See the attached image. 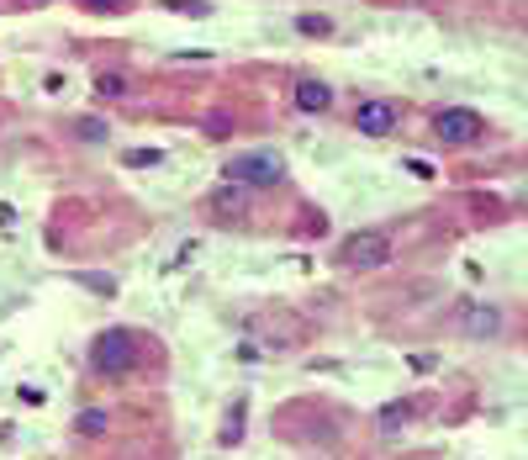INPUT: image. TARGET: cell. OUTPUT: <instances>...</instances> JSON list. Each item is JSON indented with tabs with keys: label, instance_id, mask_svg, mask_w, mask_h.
<instances>
[{
	"label": "cell",
	"instance_id": "obj_1",
	"mask_svg": "<svg viewBox=\"0 0 528 460\" xmlns=\"http://www.w3.org/2000/svg\"><path fill=\"white\" fill-rule=\"evenodd\" d=\"M90 360H96V371H132L138 365V339L132 333H122V328H106V333H96V344H90Z\"/></svg>",
	"mask_w": 528,
	"mask_h": 460
},
{
	"label": "cell",
	"instance_id": "obj_2",
	"mask_svg": "<svg viewBox=\"0 0 528 460\" xmlns=\"http://www.w3.org/2000/svg\"><path fill=\"white\" fill-rule=\"evenodd\" d=\"M433 133L444 138V143H476V138L486 133V122H481V111H470V106H449V111L433 117Z\"/></svg>",
	"mask_w": 528,
	"mask_h": 460
},
{
	"label": "cell",
	"instance_id": "obj_3",
	"mask_svg": "<svg viewBox=\"0 0 528 460\" xmlns=\"http://www.w3.org/2000/svg\"><path fill=\"white\" fill-rule=\"evenodd\" d=\"M280 175H286V164L275 154H243L228 164V180H238V185H275Z\"/></svg>",
	"mask_w": 528,
	"mask_h": 460
},
{
	"label": "cell",
	"instance_id": "obj_4",
	"mask_svg": "<svg viewBox=\"0 0 528 460\" xmlns=\"http://www.w3.org/2000/svg\"><path fill=\"white\" fill-rule=\"evenodd\" d=\"M354 122H360V133H370V138H386L402 122V111L391 106V101H365L360 111H354Z\"/></svg>",
	"mask_w": 528,
	"mask_h": 460
},
{
	"label": "cell",
	"instance_id": "obj_5",
	"mask_svg": "<svg viewBox=\"0 0 528 460\" xmlns=\"http://www.w3.org/2000/svg\"><path fill=\"white\" fill-rule=\"evenodd\" d=\"M386 254H391L386 233H365L360 243H349V249H344V265H360V270H370V265H381Z\"/></svg>",
	"mask_w": 528,
	"mask_h": 460
},
{
	"label": "cell",
	"instance_id": "obj_6",
	"mask_svg": "<svg viewBox=\"0 0 528 460\" xmlns=\"http://www.w3.org/2000/svg\"><path fill=\"white\" fill-rule=\"evenodd\" d=\"M333 106V90L323 85V80H296V111H307V117H317V111Z\"/></svg>",
	"mask_w": 528,
	"mask_h": 460
},
{
	"label": "cell",
	"instance_id": "obj_7",
	"mask_svg": "<svg viewBox=\"0 0 528 460\" xmlns=\"http://www.w3.org/2000/svg\"><path fill=\"white\" fill-rule=\"evenodd\" d=\"M217 212H222V217H228V212H243V185L238 180H228L217 191Z\"/></svg>",
	"mask_w": 528,
	"mask_h": 460
},
{
	"label": "cell",
	"instance_id": "obj_8",
	"mask_svg": "<svg viewBox=\"0 0 528 460\" xmlns=\"http://www.w3.org/2000/svg\"><path fill=\"white\" fill-rule=\"evenodd\" d=\"M465 317H470L465 328H470V333H476V339H481V333H497V312H492V307H486V312H481V307H470Z\"/></svg>",
	"mask_w": 528,
	"mask_h": 460
},
{
	"label": "cell",
	"instance_id": "obj_9",
	"mask_svg": "<svg viewBox=\"0 0 528 460\" xmlns=\"http://www.w3.org/2000/svg\"><path fill=\"white\" fill-rule=\"evenodd\" d=\"M80 434H106V412H80Z\"/></svg>",
	"mask_w": 528,
	"mask_h": 460
},
{
	"label": "cell",
	"instance_id": "obj_10",
	"mask_svg": "<svg viewBox=\"0 0 528 460\" xmlns=\"http://www.w3.org/2000/svg\"><path fill=\"white\" fill-rule=\"evenodd\" d=\"M301 32H307V37H328V32H333V27H328V16H301Z\"/></svg>",
	"mask_w": 528,
	"mask_h": 460
},
{
	"label": "cell",
	"instance_id": "obj_11",
	"mask_svg": "<svg viewBox=\"0 0 528 460\" xmlns=\"http://www.w3.org/2000/svg\"><path fill=\"white\" fill-rule=\"evenodd\" d=\"M396 424H407V408H402V402H391V408L381 412V429H386V434H391Z\"/></svg>",
	"mask_w": 528,
	"mask_h": 460
},
{
	"label": "cell",
	"instance_id": "obj_12",
	"mask_svg": "<svg viewBox=\"0 0 528 460\" xmlns=\"http://www.w3.org/2000/svg\"><path fill=\"white\" fill-rule=\"evenodd\" d=\"M169 6H175V11H191V16H206L201 0H169Z\"/></svg>",
	"mask_w": 528,
	"mask_h": 460
},
{
	"label": "cell",
	"instance_id": "obj_13",
	"mask_svg": "<svg viewBox=\"0 0 528 460\" xmlns=\"http://www.w3.org/2000/svg\"><path fill=\"white\" fill-rule=\"evenodd\" d=\"M96 6H101V0H96ZM111 6H117V0H111Z\"/></svg>",
	"mask_w": 528,
	"mask_h": 460
}]
</instances>
